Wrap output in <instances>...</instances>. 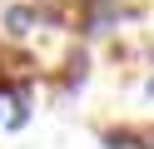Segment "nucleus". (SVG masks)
I'll use <instances>...</instances> for the list:
<instances>
[{"instance_id": "nucleus-1", "label": "nucleus", "mask_w": 154, "mask_h": 149, "mask_svg": "<svg viewBox=\"0 0 154 149\" xmlns=\"http://www.w3.org/2000/svg\"><path fill=\"white\" fill-rule=\"evenodd\" d=\"M35 30H40V5H5V15H0V35L10 40V45L35 40Z\"/></svg>"}, {"instance_id": "nucleus-2", "label": "nucleus", "mask_w": 154, "mask_h": 149, "mask_svg": "<svg viewBox=\"0 0 154 149\" xmlns=\"http://www.w3.org/2000/svg\"><path fill=\"white\" fill-rule=\"evenodd\" d=\"M5 109H10L5 114V129H25L30 124V99H5Z\"/></svg>"}, {"instance_id": "nucleus-3", "label": "nucleus", "mask_w": 154, "mask_h": 149, "mask_svg": "<svg viewBox=\"0 0 154 149\" xmlns=\"http://www.w3.org/2000/svg\"><path fill=\"white\" fill-rule=\"evenodd\" d=\"M85 70H90V60H85V55H70V65H65V95H70L75 85H85Z\"/></svg>"}, {"instance_id": "nucleus-4", "label": "nucleus", "mask_w": 154, "mask_h": 149, "mask_svg": "<svg viewBox=\"0 0 154 149\" xmlns=\"http://www.w3.org/2000/svg\"><path fill=\"white\" fill-rule=\"evenodd\" d=\"M94 5H124V0H80V10H94Z\"/></svg>"}, {"instance_id": "nucleus-5", "label": "nucleus", "mask_w": 154, "mask_h": 149, "mask_svg": "<svg viewBox=\"0 0 154 149\" xmlns=\"http://www.w3.org/2000/svg\"><path fill=\"white\" fill-rule=\"evenodd\" d=\"M144 99H154V70H149V79H144Z\"/></svg>"}, {"instance_id": "nucleus-6", "label": "nucleus", "mask_w": 154, "mask_h": 149, "mask_svg": "<svg viewBox=\"0 0 154 149\" xmlns=\"http://www.w3.org/2000/svg\"><path fill=\"white\" fill-rule=\"evenodd\" d=\"M0 119H5V95H0Z\"/></svg>"}, {"instance_id": "nucleus-7", "label": "nucleus", "mask_w": 154, "mask_h": 149, "mask_svg": "<svg viewBox=\"0 0 154 149\" xmlns=\"http://www.w3.org/2000/svg\"><path fill=\"white\" fill-rule=\"evenodd\" d=\"M149 149H154V144H149Z\"/></svg>"}]
</instances>
